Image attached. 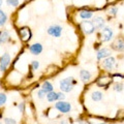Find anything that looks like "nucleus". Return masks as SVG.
Masks as SVG:
<instances>
[{
    "label": "nucleus",
    "instance_id": "10",
    "mask_svg": "<svg viewBox=\"0 0 124 124\" xmlns=\"http://www.w3.org/2000/svg\"><path fill=\"white\" fill-rule=\"evenodd\" d=\"M115 63H116V61H115L114 57H108L102 62V67L106 68V69H112L114 67Z\"/></svg>",
    "mask_w": 124,
    "mask_h": 124
},
{
    "label": "nucleus",
    "instance_id": "33",
    "mask_svg": "<svg viewBox=\"0 0 124 124\" xmlns=\"http://www.w3.org/2000/svg\"><path fill=\"white\" fill-rule=\"evenodd\" d=\"M99 124H104V123H99Z\"/></svg>",
    "mask_w": 124,
    "mask_h": 124
},
{
    "label": "nucleus",
    "instance_id": "27",
    "mask_svg": "<svg viewBox=\"0 0 124 124\" xmlns=\"http://www.w3.org/2000/svg\"><path fill=\"white\" fill-rule=\"evenodd\" d=\"M38 66H39V63H38V61H32V68L33 69H37Z\"/></svg>",
    "mask_w": 124,
    "mask_h": 124
},
{
    "label": "nucleus",
    "instance_id": "7",
    "mask_svg": "<svg viewBox=\"0 0 124 124\" xmlns=\"http://www.w3.org/2000/svg\"><path fill=\"white\" fill-rule=\"evenodd\" d=\"M112 37H113V31H112V29L108 28V27L103 28V30L101 31V40L108 41L112 39Z\"/></svg>",
    "mask_w": 124,
    "mask_h": 124
},
{
    "label": "nucleus",
    "instance_id": "12",
    "mask_svg": "<svg viewBox=\"0 0 124 124\" xmlns=\"http://www.w3.org/2000/svg\"><path fill=\"white\" fill-rule=\"evenodd\" d=\"M92 23H93V25H94L95 29H101L104 26V19L101 17H96V18H94V20H93Z\"/></svg>",
    "mask_w": 124,
    "mask_h": 124
},
{
    "label": "nucleus",
    "instance_id": "9",
    "mask_svg": "<svg viewBox=\"0 0 124 124\" xmlns=\"http://www.w3.org/2000/svg\"><path fill=\"white\" fill-rule=\"evenodd\" d=\"M112 48L118 52L124 51V39L123 38H117V39L112 44Z\"/></svg>",
    "mask_w": 124,
    "mask_h": 124
},
{
    "label": "nucleus",
    "instance_id": "30",
    "mask_svg": "<svg viewBox=\"0 0 124 124\" xmlns=\"http://www.w3.org/2000/svg\"><path fill=\"white\" fill-rule=\"evenodd\" d=\"M1 5H2V0H0V7H1Z\"/></svg>",
    "mask_w": 124,
    "mask_h": 124
},
{
    "label": "nucleus",
    "instance_id": "26",
    "mask_svg": "<svg viewBox=\"0 0 124 124\" xmlns=\"http://www.w3.org/2000/svg\"><path fill=\"white\" fill-rule=\"evenodd\" d=\"M46 94V93L44 90H42V89H40V90L37 92V96H38V97H39V98H44Z\"/></svg>",
    "mask_w": 124,
    "mask_h": 124
},
{
    "label": "nucleus",
    "instance_id": "24",
    "mask_svg": "<svg viewBox=\"0 0 124 124\" xmlns=\"http://www.w3.org/2000/svg\"><path fill=\"white\" fill-rule=\"evenodd\" d=\"M6 102V95L3 93H0V106H3Z\"/></svg>",
    "mask_w": 124,
    "mask_h": 124
},
{
    "label": "nucleus",
    "instance_id": "4",
    "mask_svg": "<svg viewBox=\"0 0 124 124\" xmlns=\"http://www.w3.org/2000/svg\"><path fill=\"white\" fill-rule=\"evenodd\" d=\"M19 34L23 41H28L31 38V31L28 27H22L19 30Z\"/></svg>",
    "mask_w": 124,
    "mask_h": 124
},
{
    "label": "nucleus",
    "instance_id": "19",
    "mask_svg": "<svg viewBox=\"0 0 124 124\" xmlns=\"http://www.w3.org/2000/svg\"><path fill=\"white\" fill-rule=\"evenodd\" d=\"M9 39V34L7 31H1L0 32V40L1 42H6Z\"/></svg>",
    "mask_w": 124,
    "mask_h": 124
},
{
    "label": "nucleus",
    "instance_id": "18",
    "mask_svg": "<svg viewBox=\"0 0 124 124\" xmlns=\"http://www.w3.org/2000/svg\"><path fill=\"white\" fill-rule=\"evenodd\" d=\"M91 97H92V99L94 100V101H100V100L102 99V93L100 91H94L92 93Z\"/></svg>",
    "mask_w": 124,
    "mask_h": 124
},
{
    "label": "nucleus",
    "instance_id": "11",
    "mask_svg": "<svg viewBox=\"0 0 124 124\" xmlns=\"http://www.w3.org/2000/svg\"><path fill=\"white\" fill-rule=\"evenodd\" d=\"M111 55V51L107 48H103V49H100L99 51L97 52V59L100 60V59H106V58L110 57Z\"/></svg>",
    "mask_w": 124,
    "mask_h": 124
},
{
    "label": "nucleus",
    "instance_id": "23",
    "mask_svg": "<svg viewBox=\"0 0 124 124\" xmlns=\"http://www.w3.org/2000/svg\"><path fill=\"white\" fill-rule=\"evenodd\" d=\"M7 4L10 5V6H18L19 5V0H6Z\"/></svg>",
    "mask_w": 124,
    "mask_h": 124
},
{
    "label": "nucleus",
    "instance_id": "32",
    "mask_svg": "<svg viewBox=\"0 0 124 124\" xmlns=\"http://www.w3.org/2000/svg\"><path fill=\"white\" fill-rule=\"evenodd\" d=\"M0 44H2V42H1V40H0Z\"/></svg>",
    "mask_w": 124,
    "mask_h": 124
},
{
    "label": "nucleus",
    "instance_id": "25",
    "mask_svg": "<svg viewBox=\"0 0 124 124\" xmlns=\"http://www.w3.org/2000/svg\"><path fill=\"white\" fill-rule=\"evenodd\" d=\"M4 122L5 124H17L15 119H11V118H5L4 119Z\"/></svg>",
    "mask_w": 124,
    "mask_h": 124
},
{
    "label": "nucleus",
    "instance_id": "15",
    "mask_svg": "<svg viewBox=\"0 0 124 124\" xmlns=\"http://www.w3.org/2000/svg\"><path fill=\"white\" fill-rule=\"evenodd\" d=\"M93 16V13L91 10H82L80 11V17L83 19V20H88Z\"/></svg>",
    "mask_w": 124,
    "mask_h": 124
},
{
    "label": "nucleus",
    "instance_id": "16",
    "mask_svg": "<svg viewBox=\"0 0 124 124\" xmlns=\"http://www.w3.org/2000/svg\"><path fill=\"white\" fill-rule=\"evenodd\" d=\"M46 99H48L50 102L55 101V100L58 99V93L54 92V91H51V92L46 93Z\"/></svg>",
    "mask_w": 124,
    "mask_h": 124
},
{
    "label": "nucleus",
    "instance_id": "21",
    "mask_svg": "<svg viewBox=\"0 0 124 124\" xmlns=\"http://www.w3.org/2000/svg\"><path fill=\"white\" fill-rule=\"evenodd\" d=\"M117 11H118L117 7H116V6H112V7L108 8V15H110V16H112V17H115V16L117 15Z\"/></svg>",
    "mask_w": 124,
    "mask_h": 124
},
{
    "label": "nucleus",
    "instance_id": "22",
    "mask_svg": "<svg viewBox=\"0 0 124 124\" xmlns=\"http://www.w3.org/2000/svg\"><path fill=\"white\" fill-rule=\"evenodd\" d=\"M114 90L117 92H121L123 90V84L122 83H116L114 86Z\"/></svg>",
    "mask_w": 124,
    "mask_h": 124
},
{
    "label": "nucleus",
    "instance_id": "2",
    "mask_svg": "<svg viewBox=\"0 0 124 124\" xmlns=\"http://www.w3.org/2000/svg\"><path fill=\"white\" fill-rule=\"evenodd\" d=\"M81 29L83 30V32L85 34H91L94 32L95 30V27L93 25L92 22H89V21H84L81 23Z\"/></svg>",
    "mask_w": 124,
    "mask_h": 124
},
{
    "label": "nucleus",
    "instance_id": "34",
    "mask_svg": "<svg viewBox=\"0 0 124 124\" xmlns=\"http://www.w3.org/2000/svg\"><path fill=\"white\" fill-rule=\"evenodd\" d=\"M0 124H2V123H0Z\"/></svg>",
    "mask_w": 124,
    "mask_h": 124
},
{
    "label": "nucleus",
    "instance_id": "17",
    "mask_svg": "<svg viewBox=\"0 0 124 124\" xmlns=\"http://www.w3.org/2000/svg\"><path fill=\"white\" fill-rule=\"evenodd\" d=\"M41 89L44 90L46 93H49V92H51L53 91V86H52V84L48 82V81H46V82L42 84V86H41Z\"/></svg>",
    "mask_w": 124,
    "mask_h": 124
},
{
    "label": "nucleus",
    "instance_id": "8",
    "mask_svg": "<svg viewBox=\"0 0 124 124\" xmlns=\"http://www.w3.org/2000/svg\"><path fill=\"white\" fill-rule=\"evenodd\" d=\"M112 83V78L111 77H107V76H102L99 77L97 79V85L99 87H107Z\"/></svg>",
    "mask_w": 124,
    "mask_h": 124
},
{
    "label": "nucleus",
    "instance_id": "3",
    "mask_svg": "<svg viewBox=\"0 0 124 124\" xmlns=\"http://www.w3.org/2000/svg\"><path fill=\"white\" fill-rule=\"evenodd\" d=\"M55 108L59 112H61V113H68V112L71 110L70 103L65 102L63 100H59L57 103H55Z\"/></svg>",
    "mask_w": 124,
    "mask_h": 124
},
{
    "label": "nucleus",
    "instance_id": "29",
    "mask_svg": "<svg viewBox=\"0 0 124 124\" xmlns=\"http://www.w3.org/2000/svg\"><path fill=\"white\" fill-rule=\"evenodd\" d=\"M24 108H25V104L24 103H21L20 106H19V108H20L21 112H24Z\"/></svg>",
    "mask_w": 124,
    "mask_h": 124
},
{
    "label": "nucleus",
    "instance_id": "5",
    "mask_svg": "<svg viewBox=\"0 0 124 124\" xmlns=\"http://www.w3.org/2000/svg\"><path fill=\"white\" fill-rule=\"evenodd\" d=\"M10 62V57L8 54H4L1 58H0V70L1 71H5L6 68L8 67Z\"/></svg>",
    "mask_w": 124,
    "mask_h": 124
},
{
    "label": "nucleus",
    "instance_id": "1",
    "mask_svg": "<svg viewBox=\"0 0 124 124\" xmlns=\"http://www.w3.org/2000/svg\"><path fill=\"white\" fill-rule=\"evenodd\" d=\"M75 84L76 81L73 80V78H66V79L60 81V89L63 92H70Z\"/></svg>",
    "mask_w": 124,
    "mask_h": 124
},
{
    "label": "nucleus",
    "instance_id": "14",
    "mask_svg": "<svg viewBox=\"0 0 124 124\" xmlns=\"http://www.w3.org/2000/svg\"><path fill=\"white\" fill-rule=\"evenodd\" d=\"M80 77H81V79H82L83 82H88V81L91 79V73L88 70L82 69V70L80 71Z\"/></svg>",
    "mask_w": 124,
    "mask_h": 124
},
{
    "label": "nucleus",
    "instance_id": "31",
    "mask_svg": "<svg viewBox=\"0 0 124 124\" xmlns=\"http://www.w3.org/2000/svg\"><path fill=\"white\" fill-rule=\"evenodd\" d=\"M61 124H66V123H65V121H61Z\"/></svg>",
    "mask_w": 124,
    "mask_h": 124
},
{
    "label": "nucleus",
    "instance_id": "20",
    "mask_svg": "<svg viewBox=\"0 0 124 124\" xmlns=\"http://www.w3.org/2000/svg\"><path fill=\"white\" fill-rule=\"evenodd\" d=\"M7 20V17L6 15L4 14V11H2L1 9H0V26H3L5 24V22Z\"/></svg>",
    "mask_w": 124,
    "mask_h": 124
},
{
    "label": "nucleus",
    "instance_id": "28",
    "mask_svg": "<svg viewBox=\"0 0 124 124\" xmlns=\"http://www.w3.org/2000/svg\"><path fill=\"white\" fill-rule=\"evenodd\" d=\"M65 98V95L63 94L62 92H60V93H58V99L59 100H63Z\"/></svg>",
    "mask_w": 124,
    "mask_h": 124
},
{
    "label": "nucleus",
    "instance_id": "13",
    "mask_svg": "<svg viewBox=\"0 0 124 124\" xmlns=\"http://www.w3.org/2000/svg\"><path fill=\"white\" fill-rule=\"evenodd\" d=\"M30 52L33 54V55H38L42 52V46L40 44H34L30 46Z\"/></svg>",
    "mask_w": 124,
    "mask_h": 124
},
{
    "label": "nucleus",
    "instance_id": "6",
    "mask_svg": "<svg viewBox=\"0 0 124 124\" xmlns=\"http://www.w3.org/2000/svg\"><path fill=\"white\" fill-rule=\"evenodd\" d=\"M48 33L54 37H59L62 33V27L59 25H53L51 27H49Z\"/></svg>",
    "mask_w": 124,
    "mask_h": 124
}]
</instances>
